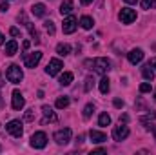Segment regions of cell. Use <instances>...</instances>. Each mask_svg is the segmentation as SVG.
Returning <instances> with one entry per match:
<instances>
[{
  "instance_id": "5b68a950",
  "label": "cell",
  "mask_w": 156,
  "mask_h": 155,
  "mask_svg": "<svg viewBox=\"0 0 156 155\" xmlns=\"http://www.w3.org/2000/svg\"><path fill=\"white\" fill-rule=\"evenodd\" d=\"M45 144H47V135L44 131H37V133L31 135V146L33 148L42 150V148H45Z\"/></svg>"
},
{
  "instance_id": "8fae6325",
  "label": "cell",
  "mask_w": 156,
  "mask_h": 155,
  "mask_svg": "<svg viewBox=\"0 0 156 155\" xmlns=\"http://www.w3.org/2000/svg\"><path fill=\"white\" fill-rule=\"evenodd\" d=\"M24 104H26L24 95H22L18 89H15V91H13V95H11V106H13V110H22V108H24Z\"/></svg>"
},
{
  "instance_id": "f1b7e54d",
  "label": "cell",
  "mask_w": 156,
  "mask_h": 155,
  "mask_svg": "<svg viewBox=\"0 0 156 155\" xmlns=\"http://www.w3.org/2000/svg\"><path fill=\"white\" fill-rule=\"evenodd\" d=\"M151 89H153V86H151L149 82H144V84H140V91H142V93H149Z\"/></svg>"
},
{
  "instance_id": "ba28073f",
  "label": "cell",
  "mask_w": 156,
  "mask_h": 155,
  "mask_svg": "<svg viewBox=\"0 0 156 155\" xmlns=\"http://www.w3.org/2000/svg\"><path fill=\"white\" fill-rule=\"evenodd\" d=\"M127 137H129V128L125 126V122H123V124L120 122L118 126H115V130H113V139H115V141L120 142V141H123V139H127Z\"/></svg>"
},
{
  "instance_id": "d4e9b609",
  "label": "cell",
  "mask_w": 156,
  "mask_h": 155,
  "mask_svg": "<svg viewBox=\"0 0 156 155\" xmlns=\"http://www.w3.org/2000/svg\"><path fill=\"white\" fill-rule=\"evenodd\" d=\"M98 124L100 126H109L111 124V117L107 115V113H102V115L98 117Z\"/></svg>"
},
{
  "instance_id": "5bb4252c",
  "label": "cell",
  "mask_w": 156,
  "mask_h": 155,
  "mask_svg": "<svg viewBox=\"0 0 156 155\" xmlns=\"http://www.w3.org/2000/svg\"><path fill=\"white\" fill-rule=\"evenodd\" d=\"M127 59H129V62H131V64H140V62L144 60V51H142L140 47L131 49V51L127 53Z\"/></svg>"
},
{
  "instance_id": "f35d334b",
  "label": "cell",
  "mask_w": 156,
  "mask_h": 155,
  "mask_svg": "<svg viewBox=\"0 0 156 155\" xmlns=\"http://www.w3.org/2000/svg\"><path fill=\"white\" fill-rule=\"evenodd\" d=\"M125 2H127V4H136L138 0H125Z\"/></svg>"
},
{
  "instance_id": "2e32d148",
  "label": "cell",
  "mask_w": 156,
  "mask_h": 155,
  "mask_svg": "<svg viewBox=\"0 0 156 155\" xmlns=\"http://www.w3.org/2000/svg\"><path fill=\"white\" fill-rule=\"evenodd\" d=\"M16 51H18V44H16V40H9V42L5 44V55H7V57H13Z\"/></svg>"
},
{
  "instance_id": "f546056e",
  "label": "cell",
  "mask_w": 156,
  "mask_h": 155,
  "mask_svg": "<svg viewBox=\"0 0 156 155\" xmlns=\"http://www.w3.org/2000/svg\"><path fill=\"white\" fill-rule=\"evenodd\" d=\"M24 119H26L27 122L35 120V110H27V112H26V115H24Z\"/></svg>"
},
{
  "instance_id": "ffe728a7",
  "label": "cell",
  "mask_w": 156,
  "mask_h": 155,
  "mask_svg": "<svg viewBox=\"0 0 156 155\" xmlns=\"http://www.w3.org/2000/svg\"><path fill=\"white\" fill-rule=\"evenodd\" d=\"M45 11H47V9H45V6H44V4H35V6L31 7V13H33L35 17H44V15H45Z\"/></svg>"
},
{
  "instance_id": "d590c367",
  "label": "cell",
  "mask_w": 156,
  "mask_h": 155,
  "mask_svg": "<svg viewBox=\"0 0 156 155\" xmlns=\"http://www.w3.org/2000/svg\"><path fill=\"white\" fill-rule=\"evenodd\" d=\"M93 153H105V150L104 148H96V150H93Z\"/></svg>"
},
{
  "instance_id": "6da1fadb",
  "label": "cell",
  "mask_w": 156,
  "mask_h": 155,
  "mask_svg": "<svg viewBox=\"0 0 156 155\" xmlns=\"http://www.w3.org/2000/svg\"><path fill=\"white\" fill-rule=\"evenodd\" d=\"M5 78H7L11 84H18V82L24 78V73H22L20 66H18V64H11V66L7 68V71H5Z\"/></svg>"
},
{
  "instance_id": "8d00e7d4",
  "label": "cell",
  "mask_w": 156,
  "mask_h": 155,
  "mask_svg": "<svg viewBox=\"0 0 156 155\" xmlns=\"http://www.w3.org/2000/svg\"><path fill=\"white\" fill-rule=\"evenodd\" d=\"M149 64H151V66H153V68H154V70H156V57H154V59H153V60H151V62H149Z\"/></svg>"
},
{
  "instance_id": "7bdbcfd3",
  "label": "cell",
  "mask_w": 156,
  "mask_h": 155,
  "mask_svg": "<svg viewBox=\"0 0 156 155\" xmlns=\"http://www.w3.org/2000/svg\"><path fill=\"white\" fill-rule=\"evenodd\" d=\"M0 104H2V99H0Z\"/></svg>"
},
{
  "instance_id": "1f68e13d",
  "label": "cell",
  "mask_w": 156,
  "mask_h": 155,
  "mask_svg": "<svg viewBox=\"0 0 156 155\" xmlns=\"http://www.w3.org/2000/svg\"><path fill=\"white\" fill-rule=\"evenodd\" d=\"M7 9H9V4H7V2H5V0H4V2H2V4H0V11H4V13H5V11H7Z\"/></svg>"
},
{
  "instance_id": "cb8c5ba5",
  "label": "cell",
  "mask_w": 156,
  "mask_h": 155,
  "mask_svg": "<svg viewBox=\"0 0 156 155\" xmlns=\"http://www.w3.org/2000/svg\"><path fill=\"white\" fill-rule=\"evenodd\" d=\"M69 97H58L56 99V108H60V110H64V108H67L69 106Z\"/></svg>"
},
{
  "instance_id": "603a6c76",
  "label": "cell",
  "mask_w": 156,
  "mask_h": 155,
  "mask_svg": "<svg viewBox=\"0 0 156 155\" xmlns=\"http://www.w3.org/2000/svg\"><path fill=\"white\" fill-rule=\"evenodd\" d=\"M109 89H111V84H109V78L104 77L102 80H100V91L104 93V95H107L109 93Z\"/></svg>"
},
{
  "instance_id": "d6986e66",
  "label": "cell",
  "mask_w": 156,
  "mask_h": 155,
  "mask_svg": "<svg viewBox=\"0 0 156 155\" xmlns=\"http://www.w3.org/2000/svg\"><path fill=\"white\" fill-rule=\"evenodd\" d=\"M56 53H58L60 57H67V55L71 53V46H69V44H58V46H56Z\"/></svg>"
},
{
  "instance_id": "7a4b0ae2",
  "label": "cell",
  "mask_w": 156,
  "mask_h": 155,
  "mask_svg": "<svg viewBox=\"0 0 156 155\" xmlns=\"http://www.w3.org/2000/svg\"><path fill=\"white\" fill-rule=\"evenodd\" d=\"M93 68H94V71H96V73L105 75V73L111 70V60H109V59H105V57L94 59V60H93Z\"/></svg>"
},
{
  "instance_id": "b9f144b4",
  "label": "cell",
  "mask_w": 156,
  "mask_h": 155,
  "mask_svg": "<svg viewBox=\"0 0 156 155\" xmlns=\"http://www.w3.org/2000/svg\"><path fill=\"white\" fill-rule=\"evenodd\" d=\"M154 99H156V91H154Z\"/></svg>"
},
{
  "instance_id": "8992f818",
  "label": "cell",
  "mask_w": 156,
  "mask_h": 155,
  "mask_svg": "<svg viewBox=\"0 0 156 155\" xmlns=\"http://www.w3.org/2000/svg\"><path fill=\"white\" fill-rule=\"evenodd\" d=\"M40 59H42V53L40 51H35V53H24V64H26V68H31V70H35L37 66H38Z\"/></svg>"
},
{
  "instance_id": "ac0fdd59",
  "label": "cell",
  "mask_w": 156,
  "mask_h": 155,
  "mask_svg": "<svg viewBox=\"0 0 156 155\" xmlns=\"http://www.w3.org/2000/svg\"><path fill=\"white\" fill-rule=\"evenodd\" d=\"M142 75L145 77V80H153V78H154V70H153V66H151V64H145V66L142 68Z\"/></svg>"
},
{
  "instance_id": "e575fe53",
  "label": "cell",
  "mask_w": 156,
  "mask_h": 155,
  "mask_svg": "<svg viewBox=\"0 0 156 155\" xmlns=\"http://www.w3.org/2000/svg\"><path fill=\"white\" fill-rule=\"evenodd\" d=\"M22 49H24V51H27V49H29V40H26V42L22 44Z\"/></svg>"
},
{
  "instance_id": "9c48e42d",
  "label": "cell",
  "mask_w": 156,
  "mask_h": 155,
  "mask_svg": "<svg viewBox=\"0 0 156 155\" xmlns=\"http://www.w3.org/2000/svg\"><path fill=\"white\" fill-rule=\"evenodd\" d=\"M62 68H64L62 60L53 59V60H49V64H47V68H45V73H47L49 77H55V75H58V73H60V70H62Z\"/></svg>"
},
{
  "instance_id": "277c9868",
  "label": "cell",
  "mask_w": 156,
  "mask_h": 155,
  "mask_svg": "<svg viewBox=\"0 0 156 155\" xmlns=\"http://www.w3.org/2000/svg\"><path fill=\"white\" fill-rule=\"evenodd\" d=\"M118 18L122 20V24H133V22L136 20V11L131 9V7H122Z\"/></svg>"
},
{
  "instance_id": "4dcf8cb0",
  "label": "cell",
  "mask_w": 156,
  "mask_h": 155,
  "mask_svg": "<svg viewBox=\"0 0 156 155\" xmlns=\"http://www.w3.org/2000/svg\"><path fill=\"white\" fill-rule=\"evenodd\" d=\"M93 82H94V80H93V77H87V78H85V86H83V89H85V91H91Z\"/></svg>"
},
{
  "instance_id": "ab89813d",
  "label": "cell",
  "mask_w": 156,
  "mask_h": 155,
  "mask_svg": "<svg viewBox=\"0 0 156 155\" xmlns=\"http://www.w3.org/2000/svg\"><path fill=\"white\" fill-rule=\"evenodd\" d=\"M2 44H4V35L0 33V46H2Z\"/></svg>"
},
{
  "instance_id": "7c38bea8",
  "label": "cell",
  "mask_w": 156,
  "mask_h": 155,
  "mask_svg": "<svg viewBox=\"0 0 156 155\" xmlns=\"http://www.w3.org/2000/svg\"><path fill=\"white\" fill-rule=\"evenodd\" d=\"M18 20H22V22H24V26H26V28L29 29L31 37H33V39H35V42L38 44V42H40V35H38V31H37V29L33 28V24H31V22H29L27 18H26V15H24V13H20V15H18Z\"/></svg>"
},
{
  "instance_id": "3957f363",
  "label": "cell",
  "mask_w": 156,
  "mask_h": 155,
  "mask_svg": "<svg viewBox=\"0 0 156 155\" xmlns=\"http://www.w3.org/2000/svg\"><path fill=\"white\" fill-rule=\"evenodd\" d=\"M5 130H7V133L9 135H13V137H16V139H20L22 137V133H24V126H22V122L20 120H9L7 124H5Z\"/></svg>"
},
{
  "instance_id": "30bf717a",
  "label": "cell",
  "mask_w": 156,
  "mask_h": 155,
  "mask_svg": "<svg viewBox=\"0 0 156 155\" xmlns=\"http://www.w3.org/2000/svg\"><path fill=\"white\" fill-rule=\"evenodd\" d=\"M76 18L73 17V15H69V17H66L64 18V24H62V29H64V33H67V35H71V33H75L76 31Z\"/></svg>"
},
{
  "instance_id": "4fadbf2b",
  "label": "cell",
  "mask_w": 156,
  "mask_h": 155,
  "mask_svg": "<svg viewBox=\"0 0 156 155\" xmlns=\"http://www.w3.org/2000/svg\"><path fill=\"white\" fill-rule=\"evenodd\" d=\"M42 113H44V119H42V124H47V122H56L58 117L53 112V108L49 106H42Z\"/></svg>"
},
{
  "instance_id": "52a82bcc",
  "label": "cell",
  "mask_w": 156,
  "mask_h": 155,
  "mask_svg": "<svg viewBox=\"0 0 156 155\" xmlns=\"http://www.w3.org/2000/svg\"><path fill=\"white\" fill-rule=\"evenodd\" d=\"M69 141H71V130H69V128L58 130V131L55 133V142H56V144L64 146V144H67Z\"/></svg>"
},
{
  "instance_id": "74e56055",
  "label": "cell",
  "mask_w": 156,
  "mask_h": 155,
  "mask_svg": "<svg viewBox=\"0 0 156 155\" xmlns=\"http://www.w3.org/2000/svg\"><path fill=\"white\" fill-rule=\"evenodd\" d=\"M89 2H91V0H80V4H83V6H87Z\"/></svg>"
},
{
  "instance_id": "83f0119b",
  "label": "cell",
  "mask_w": 156,
  "mask_h": 155,
  "mask_svg": "<svg viewBox=\"0 0 156 155\" xmlns=\"http://www.w3.org/2000/svg\"><path fill=\"white\" fill-rule=\"evenodd\" d=\"M93 112H94V104H87V106L83 108V117L89 119V117L93 115Z\"/></svg>"
},
{
  "instance_id": "44dd1931",
  "label": "cell",
  "mask_w": 156,
  "mask_h": 155,
  "mask_svg": "<svg viewBox=\"0 0 156 155\" xmlns=\"http://www.w3.org/2000/svg\"><path fill=\"white\" fill-rule=\"evenodd\" d=\"M58 82H60L62 86H69V84L73 82V73H71V71L62 73V75H60V78H58Z\"/></svg>"
},
{
  "instance_id": "e0dca14e",
  "label": "cell",
  "mask_w": 156,
  "mask_h": 155,
  "mask_svg": "<svg viewBox=\"0 0 156 155\" xmlns=\"http://www.w3.org/2000/svg\"><path fill=\"white\" fill-rule=\"evenodd\" d=\"M60 13H62V17L64 15H71L73 13V0H64L62 6H60Z\"/></svg>"
},
{
  "instance_id": "7402d4cb",
  "label": "cell",
  "mask_w": 156,
  "mask_h": 155,
  "mask_svg": "<svg viewBox=\"0 0 156 155\" xmlns=\"http://www.w3.org/2000/svg\"><path fill=\"white\" fill-rule=\"evenodd\" d=\"M80 26H82L83 29H91V28L94 26V20H93L91 17H87V15H85V17H82V18H80Z\"/></svg>"
},
{
  "instance_id": "9a60e30c",
  "label": "cell",
  "mask_w": 156,
  "mask_h": 155,
  "mask_svg": "<svg viewBox=\"0 0 156 155\" xmlns=\"http://www.w3.org/2000/svg\"><path fill=\"white\" fill-rule=\"evenodd\" d=\"M89 137H91V141H93V142H96V144H100V142H105V141H107V135H105V133H102V131H98V130H91V131H89Z\"/></svg>"
},
{
  "instance_id": "d6a6232c",
  "label": "cell",
  "mask_w": 156,
  "mask_h": 155,
  "mask_svg": "<svg viewBox=\"0 0 156 155\" xmlns=\"http://www.w3.org/2000/svg\"><path fill=\"white\" fill-rule=\"evenodd\" d=\"M9 33H11L13 37H18V35H20V31H18V28H11V29H9Z\"/></svg>"
},
{
  "instance_id": "4316f807",
  "label": "cell",
  "mask_w": 156,
  "mask_h": 155,
  "mask_svg": "<svg viewBox=\"0 0 156 155\" xmlns=\"http://www.w3.org/2000/svg\"><path fill=\"white\" fill-rule=\"evenodd\" d=\"M142 7H144V9H154L156 0H142Z\"/></svg>"
},
{
  "instance_id": "836d02e7",
  "label": "cell",
  "mask_w": 156,
  "mask_h": 155,
  "mask_svg": "<svg viewBox=\"0 0 156 155\" xmlns=\"http://www.w3.org/2000/svg\"><path fill=\"white\" fill-rule=\"evenodd\" d=\"M115 108H123V100H120V99H115Z\"/></svg>"
},
{
  "instance_id": "60d3db41",
  "label": "cell",
  "mask_w": 156,
  "mask_h": 155,
  "mask_svg": "<svg viewBox=\"0 0 156 155\" xmlns=\"http://www.w3.org/2000/svg\"><path fill=\"white\" fill-rule=\"evenodd\" d=\"M153 133H154V139H156V128H154V130H153Z\"/></svg>"
},
{
  "instance_id": "484cf974",
  "label": "cell",
  "mask_w": 156,
  "mask_h": 155,
  "mask_svg": "<svg viewBox=\"0 0 156 155\" xmlns=\"http://www.w3.org/2000/svg\"><path fill=\"white\" fill-rule=\"evenodd\" d=\"M44 28H45V31H47L49 35H55V22L45 20V22H44Z\"/></svg>"
}]
</instances>
